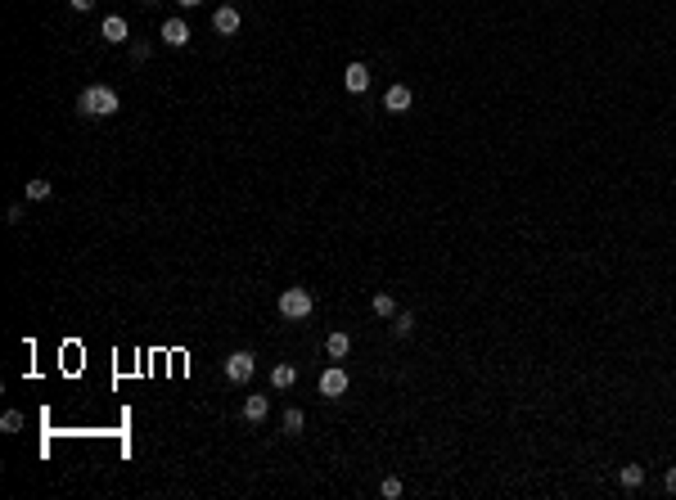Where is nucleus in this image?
Here are the masks:
<instances>
[{"label": "nucleus", "instance_id": "nucleus-12", "mask_svg": "<svg viewBox=\"0 0 676 500\" xmlns=\"http://www.w3.org/2000/svg\"><path fill=\"white\" fill-rule=\"evenodd\" d=\"M104 41H109V45H122V41H127V23H122L118 14L104 18Z\"/></svg>", "mask_w": 676, "mask_h": 500}, {"label": "nucleus", "instance_id": "nucleus-9", "mask_svg": "<svg viewBox=\"0 0 676 500\" xmlns=\"http://www.w3.org/2000/svg\"><path fill=\"white\" fill-rule=\"evenodd\" d=\"M266 415H271V401L266 397H244V419H249V424H262Z\"/></svg>", "mask_w": 676, "mask_h": 500}, {"label": "nucleus", "instance_id": "nucleus-3", "mask_svg": "<svg viewBox=\"0 0 676 500\" xmlns=\"http://www.w3.org/2000/svg\"><path fill=\"white\" fill-rule=\"evenodd\" d=\"M253 370H257V357H253V352H230V357L221 361V374L230 383H249Z\"/></svg>", "mask_w": 676, "mask_h": 500}, {"label": "nucleus", "instance_id": "nucleus-4", "mask_svg": "<svg viewBox=\"0 0 676 500\" xmlns=\"http://www.w3.org/2000/svg\"><path fill=\"white\" fill-rule=\"evenodd\" d=\"M347 370H343V365H329L325 374H320V397H343V392H347Z\"/></svg>", "mask_w": 676, "mask_h": 500}, {"label": "nucleus", "instance_id": "nucleus-13", "mask_svg": "<svg viewBox=\"0 0 676 500\" xmlns=\"http://www.w3.org/2000/svg\"><path fill=\"white\" fill-rule=\"evenodd\" d=\"M293 383H298V370H293V365H275L271 370V388H293Z\"/></svg>", "mask_w": 676, "mask_h": 500}, {"label": "nucleus", "instance_id": "nucleus-14", "mask_svg": "<svg viewBox=\"0 0 676 500\" xmlns=\"http://www.w3.org/2000/svg\"><path fill=\"white\" fill-rule=\"evenodd\" d=\"M370 306H375V315H384V320H393V315H397L393 293H375V297H370Z\"/></svg>", "mask_w": 676, "mask_h": 500}, {"label": "nucleus", "instance_id": "nucleus-1", "mask_svg": "<svg viewBox=\"0 0 676 500\" xmlns=\"http://www.w3.org/2000/svg\"><path fill=\"white\" fill-rule=\"evenodd\" d=\"M77 109L86 113V118H113V113L122 109V100H118V91H113V86H86L81 100H77Z\"/></svg>", "mask_w": 676, "mask_h": 500}, {"label": "nucleus", "instance_id": "nucleus-7", "mask_svg": "<svg viewBox=\"0 0 676 500\" xmlns=\"http://www.w3.org/2000/svg\"><path fill=\"white\" fill-rule=\"evenodd\" d=\"M343 86H347V95H365L370 91V68H365V63H347Z\"/></svg>", "mask_w": 676, "mask_h": 500}, {"label": "nucleus", "instance_id": "nucleus-10", "mask_svg": "<svg viewBox=\"0 0 676 500\" xmlns=\"http://www.w3.org/2000/svg\"><path fill=\"white\" fill-rule=\"evenodd\" d=\"M618 483H622L627 492H640V487H645V469L640 464H622V469H618Z\"/></svg>", "mask_w": 676, "mask_h": 500}, {"label": "nucleus", "instance_id": "nucleus-22", "mask_svg": "<svg viewBox=\"0 0 676 500\" xmlns=\"http://www.w3.org/2000/svg\"><path fill=\"white\" fill-rule=\"evenodd\" d=\"M663 487H668V492H676V469H668V474H663Z\"/></svg>", "mask_w": 676, "mask_h": 500}, {"label": "nucleus", "instance_id": "nucleus-11", "mask_svg": "<svg viewBox=\"0 0 676 500\" xmlns=\"http://www.w3.org/2000/svg\"><path fill=\"white\" fill-rule=\"evenodd\" d=\"M325 352H329L334 361H343V357L352 352V334H329V338H325Z\"/></svg>", "mask_w": 676, "mask_h": 500}, {"label": "nucleus", "instance_id": "nucleus-17", "mask_svg": "<svg viewBox=\"0 0 676 500\" xmlns=\"http://www.w3.org/2000/svg\"><path fill=\"white\" fill-rule=\"evenodd\" d=\"M27 198H32V203H45V198H50V180H27Z\"/></svg>", "mask_w": 676, "mask_h": 500}, {"label": "nucleus", "instance_id": "nucleus-18", "mask_svg": "<svg viewBox=\"0 0 676 500\" xmlns=\"http://www.w3.org/2000/svg\"><path fill=\"white\" fill-rule=\"evenodd\" d=\"M23 428V415H18V410H5V415H0V432H18Z\"/></svg>", "mask_w": 676, "mask_h": 500}, {"label": "nucleus", "instance_id": "nucleus-20", "mask_svg": "<svg viewBox=\"0 0 676 500\" xmlns=\"http://www.w3.org/2000/svg\"><path fill=\"white\" fill-rule=\"evenodd\" d=\"M131 59H136V63H140V59H149V45H145V41H136V45H131Z\"/></svg>", "mask_w": 676, "mask_h": 500}, {"label": "nucleus", "instance_id": "nucleus-15", "mask_svg": "<svg viewBox=\"0 0 676 500\" xmlns=\"http://www.w3.org/2000/svg\"><path fill=\"white\" fill-rule=\"evenodd\" d=\"M393 334H397V338H411V334H415V315L411 311H397L393 315Z\"/></svg>", "mask_w": 676, "mask_h": 500}, {"label": "nucleus", "instance_id": "nucleus-24", "mask_svg": "<svg viewBox=\"0 0 676 500\" xmlns=\"http://www.w3.org/2000/svg\"><path fill=\"white\" fill-rule=\"evenodd\" d=\"M140 5H158V0H140Z\"/></svg>", "mask_w": 676, "mask_h": 500}, {"label": "nucleus", "instance_id": "nucleus-21", "mask_svg": "<svg viewBox=\"0 0 676 500\" xmlns=\"http://www.w3.org/2000/svg\"><path fill=\"white\" fill-rule=\"evenodd\" d=\"M68 5L77 9V14H91V9H95V0H68Z\"/></svg>", "mask_w": 676, "mask_h": 500}, {"label": "nucleus", "instance_id": "nucleus-16", "mask_svg": "<svg viewBox=\"0 0 676 500\" xmlns=\"http://www.w3.org/2000/svg\"><path fill=\"white\" fill-rule=\"evenodd\" d=\"M302 424H307V415H302L298 406H289V410H284V432H289V437H298V432H302Z\"/></svg>", "mask_w": 676, "mask_h": 500}, {"label": "nucleus", "instance_id": "nucleus-2", "mask_svg": "<svg viewBox=\"0 0 676 500\" xmlns=\"http://www.w3.org/2000/svg\"><path fill=\"white\" fill-rule=\"evenodd\" d=\"M311 311H316V297H311L307 288H284L280 293V315L284 320H307Z\"/></svg>", "mask_w": 676, "mask_h": 500}, {"label": "nucleus", "instance_id": "nucleus-8", "mask_svg": "<svg viewBox=\"0 0 676 500\" xmlns=\"http://www.w3.org/2000/svg\"><path fill=\"white\" fill-rule=\"evenodd\" d=\"M411 100H415L411 86H402V81L384 91V109H388V113H406V109H411Z\"/></svg>", "mask_w": 676, "mask_h": 500}, {"label": "nucleus", "instance_id": "nucleus-6", "mask_svg": "<svg viewBox=\"0 0 676 500\" xmlns=\"http://www.w3.org/2000/svg\"><path fill=\"white\" fill-rule=\"evenodd\" d=\"M239 23H244V18H239V9H235V5H221L212 14V32L217 36H235V32H239Z\"/></svg>", "mask_w": 676, "mask_h": 500}, {"label": "nucleus", "instance_id": "nucleus-19", "mask_svg": "<svg viewBox=\"0 0 676 500\" xmlns=\"http://www.w3.org/2000/svg\"><path fill=\"white\" fill-rule=\"evenodd\" d=\"M379 496L397 500V496H402V478H384V483H379Z\"/></svg>", "mask_w": 676, "mask_h": 500}, {"label": "nucleus", "instance_id": "nucleus-23", "mask_svg": "<svg viewBox=\"0 0 676 500\" xmlns=\"http://www.w3.org/2000/svg\"><path fill=\"white\" fill-rule=\"evenodd\" d=\"M180 5H185V9H189V5H203V0H180Z\"/></svg>", "mask_w": 676, "mask_h": 500}, {"label": "nucleus", "instance_id": "nucleus-5", "mask_svg": "<svg viewBox=\"0 0 676 500\" xmlns=\"http://www.w3.org/2000/svg\"><path fill=\"white\" fill-rule=\"evenodd\" d=\"M158 36H163V45L180 50V45H189V23H185V18H167V23L158 27Z\"/></svg>", "mask_w": 676, "mask_h": 500}]
</instances>
